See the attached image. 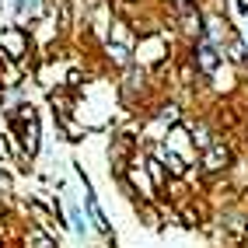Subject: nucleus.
Returning <instances> with one entry per match:
<instances>
[{
    "mask_svg": "<svg viewBox=\"0 0 248 248\" xmlns=\"http://www.w3.org/2000/svg\"><path fill=\"white\" fill-rule=\"evenodd\" d=\"M4 42L14 49V53H18V49H21V35H18V31H11V35H4Z\"/></svg>",
    "mask_w": 248,
    "mask_h": 248,
    "instance_id": "0eeeda50",
    "label": "nucleus"
},
{
    "mask_svg": "<svg viewBox=\"0 0 248 248\" xmlns=\"http://www.w3.org/2000/svg\"><path fill=\"white\" fill-rule=\"evenodd\" d=\"M88 210H91L94 227H98V231H108V224H105V217H102V210H98V203H94V196H88Z\"/></svg>",
    "mask_w": 248,
    "mask_h": 248,
    "instance_id": "7ed1b4c3",
    "label": "nucleus"
},
{
    "mask_svg": "<svg viewBox=\"0 0 248 248\" xmlns=\"http://www.w3.org/2000/svg\"><path fill=\"white\" fill-rule=\"evenodd\" d=\"M178 4H186V0H178Z\"/></svg>",
    "mask_w": 248,
    "mask_h": 248,
    "instance_id": "6e6552de",
    "label": "nucleus"
},
{
    "mask_svg": "<svg viewBox=\"0 0 248 248\" xmlns=\"http://www.w3.org/2000/svg\"><path fill=\"white\" fill-rule=\"evenodd\" d=\"M108 56H112L115 63H119V67H123V63L129 60V56H126V49H123V46H108Z\"/></svg>",
    "mask_w": 248,
    "mask_h": 248,
    "instance_id": "39448f33",
    "label": "nucleus"
},
{
    "mask_svg": "<svg viewBox=\"0 0 248 248\" xmlns=\"http://www.w3.org/2000/svg\"><path fill=\"white\" fill-rule=\"evenodd\" d=\"M196 63H200L203 74H213V70H217V49H213L206 39L200 42V49H196Z\"/></svg>",
    "mask_w": 248,
    "mask_h": 248,
    "instance_id": "f03ea898",
    "label": "nucleus"
},
{
    "mask_svg": "<svg viewBox=\"0 0 248 248\" xmlns=\"http://www.w3.org/2000/svg\"><path fill=\"white\" fill-rule=\"evenodd\" d=\"M147 164H151V175H154V182L161 186V182H164V171H161V161H147Z\"/></svg>",
    "mask_w": 248,
    "mask_h": 248,
    "instance_id": "423d86ee",
    "label": "nucleus"
},
{
    "mask_svg": "<svg viewBox=\"0 0 248 248\" xmlns=\"http://www.w3.org/2000/svg\"><path fill=\"white\" fill-rule=\"evenodd\" d=\"M227 161H231L227 147H224V143H213V147H206L203 168H206V171H220V168H227Z\"/></svg>",
    "mask_w": 248,
    "mask_h": 248,
    "instance_id": "f257e3e1",
    "label": "nucleus"
},
{
    "mask_svg": "<svg viewBox=\"0 0 248 248\" xmlns=\"http://www.w3.org/2000/svg\"><path fill=\"white\" fill-rule=\"evenodd\" d=\"M31 245H35V248H56L53 241H49V238L42 234V231H31Z\"/></svg>",
    "mask_w": 248,
    "mask_h": 248,
    "instance_id": "20e7f679",
    "label": "nucleus"
}]
</instances>
